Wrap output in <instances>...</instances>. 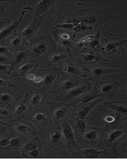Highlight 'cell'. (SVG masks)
<instances>
[{"label": "cell", "instance_id": "obj_8", "mask_svg": "<svg viewBox=\"0 0 127 159\" xmlns=\"http://www.w3.org/2000/svg\"><path fill=\"white\" fill-rule=\"evenodd\" d=\"M120 84L118 82L102 81L95 84V91L100 96L105 98H111L116 96Z\"/></svg>", "mask_w": 127, "mask_h": 159}, {"label": "cell", "instance_id": "obj_17", "mask_svg": "<svg viewBox=\"0 0 127 159\" xmlns=\"http://www.w3.org/2000/svg\"><path fill=\"white\" fill-rule=\"evenodd\" d=\"M71 56V51L66 49H60L54 54L49 57L44 61V63L49 66H52L54 65H55L60 64L64 60L68 58Z\"/></svg>", "mask_w": 127, "mask_h": 159}, {"label": "cell", "instance_id": "obj_13", "mask_svg": "<svg viewBox=\"0 0 127 159\" xmlns=\"http://www.w3.org/2000/svg\"><path fill=\"white\" fill-rule=\"evenodd\" d=\"M62 122V127L61 128L63 134L64 142L66 143L68 147L71 151L77 150L81 148L77 145L76 143L75 134L74 132L72 131L70 121L68 120V119H65Z\"/></svg>", "mask_w": 127, "mask_h": 159}, {"label": "cell", "instance_id": "obj_43", "mask_svg": "<svg viewBox=\"0 0 127 159\" xmlns=\"http://www.w3.org/2000/svg\"><path fill=\"white\" fill-rule=\"evenodd\" d=\"M10 63L9 58L6 57L4 55H0V64H7Z\"/></svg>", "mask_w": 127, "mask_h": 159}, {"label": "cell", "instance_id": "obj_50", "mask_svg": "<svg viewBox=\"0 0 127 159\" xmlns=\"http://www.w3.org/2000/svg\"><path fill=\"white\" fill-rule=\"evenodd\" d=\"M0 125H7L8 126H10V125H9V124H7V123H5V122H3L1 121H0Z\"/></svg>", "mask_w": 127, "mask_h": 159}, {"label": "cell", "instance_id": "obj_15", "mask_svg": "<svg viewBox=\"0 0 127 159\" xmlns=\"http://www.w3.org/2000/svg\"><path fill=\"white\" fill-rule=\"evenodd\" d=\"M104 104L115 112V123H118L121 117L124 116H127V102L126 101H113L105 102Z\"/></svg>", "mask_w": 127, "mask_h": 159}, {"label": "cell", "instance_id": "obj_31", "mask_svg": "<svg viewBox=\"0 0 127 159\" xmlns=\"http://www.w3.org/2000/svg\"><path fill=\"white\" fill-rule=\"evenodd\" d=\"M44 144V142L41 141L37 136L33 139L26 140L25 144H24L23 147L22 153L37 149L40 146H42Z\"/></svg>", "mask_w": 127, "mask_h": 159}, {"label": "cell", "instance_id": "obj_45", "mask_svg": "<svg viewBox=\"0 0 127 159\" xmlns=\"http://www.w3.org/2000/svg\"><path fill=\"white\" fill-rule=\"evenodd\" d=\"M8 69H10V66H8L5 64H0V72H4L7 71Z\"/></svg>", "mask_w": 127, "mask_h": 159}, {"label": "cell", "instance_id": "obj_44", "mask_svg": "<svg viewBox=\"0 0 127 159\" xmlns=\"http://www.w3.org/2000/svg\"><path fill=\"white\" fill-rule=\"evenodd\" d=\"M127 138L126 139H125V140L122 143V146H121V150L122 152H123L124 153H126L127 154Z\"/></svg>", "mask_w": 127, "mask_h": 159}, {"label": "cell", "instance_id": "obj_28", "mask_svg": "<svg viewBox=\"0 0 127 159\" xmlns=\"http://www.w3.org/2000/svg\"><path fill=\"white\" fill-rule=\"evenodd\" d=\"M32 108L24 101L19 102L15 104L13 108L14 116L19 119L23 118L29 111L32 110Z\"/></svg>", "mask_w": 127, "mask_h": 159}, {"label": "cell", "instance_id": "obj_39", "mask_svg": "<svg viewBox=\"0 0 127 159\" xmlns=\"http://www.w3.org/2000/svg\"><path fill=\"white\" fill-rule=\"evenodd\" d=\"M13 117V114H11L10 111L5 108H0V117L11 118Z\"/></svg>", "mask_w": 127, "mask_h": 159}, {"label": "cell", "instance_id": "obj_11", "mask_svg": "<svg viewBox=\"0 0 127 159\" xmlns=\"http://www.w3.org/2000/svg\"><path fill=\"white\" fill-rule=\"evenodd\" d=\"M37 74L42 79L39 87L44 90L55 83L60 76L58 69L56 68V67L39 70L38 71Z\"/></svg>", "mask_w": 127, "mask_h": 159}, {"label": "cell", "instance_id": "obj_25", "mask_svg": "<svg viewBox=\"0 0 127 159\" xmlns=\"http://www.w3.org/2000/svg\"><path fill=\"white\" fill-rule=\"evenodd\" d=\"M28 55V50L20 49L16 51L12 56V58L10 61L11 64L10 69L8 71V74L10 73L11 71H14L15 67L18 66L19 64H20V62Z\"/></svg>", "mask_w": 127, "mask_h": 159}, {"label": "cell", "instance_id": "obj_34", "mask_svg": "<svg viewBox=\"0 0 127 159\" xmlns=\"http://www.w3.org/2000/svg\"><path fill=\"white\" fill-rule=\"evenodd\" d=\"M22 155L23 156L26 157V158H41V157H43L42 147L40 146L37 149L22 153Z\"/></svg>", "mask_w": 127, "mask_h": 159}, {"label": "cell", "instance_id": "obj_3", "mask_svg": "<svg viewBox=\"0 0 127 159\" xmlns=\"http://www.w3.org/2000/svg\"><path fill=\"white\" fill-rule=\"evenodd\" d=\"M56 49L55 41L49 37L42 36L31 42L28 51L30 57L42 58L55 52Z\"/></svg>", "mask_w": 127, "mask_h": 159}, {"label": "cell", "instance_id": "obj_9", "mask_svg": "<svg viewBox=\"0 0 127 159\" xmlns=\"http://www.w3.org/2000/svg\"><path fill=\"white\" fill-rule=\"evenodd\" d=\"M49 111L55 123H60L68 119L72 114V106L65 103H52Z\"/></svg>", "mask_w": 127, "mask_h": 159}, {"label": "cell", "instance_id": "obj_40", "mask_svg": "<svg viewBox=\"0 0 127 159\" xmlns=\"http://www.w3.org/2000/svg\"><path fill=\"white\" fill-rule=\"evenodd\" d=\"M104 120L106 122L105 125H108V124L115 123V116L112 114L106 116L104 118Z\"/></svg>", "mask_w": 127, "mask_h": 159}, {"label": "cell", "instance_id": "obj_18", "mask_svg": "<svg viewBox=\"0 0 127 159\" xmlns=\"http://www.w3.org/2000/svg\"><path fill=\"white\" fill-rule=\"evenodd\" d=\"M44 16H42L41 17L35 16L33 21L31 22V24L24 31L19 33V34L20 35L25 42H26V40L33 37L36 31H37Z\"/></svg>", "mask_w": 127, "mask_h": 159}, {"label": "cell", "instance_id": "obj_24", "mask_svg": "<svg viewBox=\"0 0 127 159\" xmlns=\"http://www.w3.org/2000/svg\"><path fill=\"white\" fill-rule=\"evenodd\" d=\"M59 70L62 73L66 74L67 75H75V76H81L82 77L86 78L87 76L82 74L77 65L72 61H67L64 62L60 65L58 68Z\"/></svg>", "mask_w": 127, "mask_h": 159}, {"label": "cell", "instance_id": "obj_1", "mask_svg": "<svg viewBox=\"0 0 127 159\" xmlns=\"http://www.w3.org/2000/svg\"><path fill=\"white\" fill-rule=\"evenodd\" d=\"M127 138V126L113 123L102 127L98 147L115 149Z\"/></svg>", "mask_w": 127, "mask_h": 159}, {"label": "cell", "instance_id": "obj_20", "mask_svg": "<svg viewBox=\"0 0 127 159\" xmlns=\"http://www.w3.org/2000/svg\"><path fill=\"white\" fill-rule=\"evenodd\" d=\"M83 70L85 72L91 74L94 78H99L100 77L104 76L105 75L112 73L114 72L124 71L125 69H114L107 68L105 67H100L98 66H91V67H85Z\"/></svg>", "mask_w": 127, "mask_h": 159}, {"label": "cell", "instance_id": "obj_4", "mask_svg": "<svg viewBox=\"0 0 127 159\" xmlns=\"http://www.w3.org/2000/svg\"><path fill=\"white\" fill-rule=\"evenodd\" d=\"M101 129L95 127H86L81 133L75 134V138L78 143L85 147H94L99 142Z\"/></svg>", "mask_w": 127, "mask_h": 159}, {"label": "cell", "instance_id": "obj_5", "mask_svg": "<svg viewBox=\"0 0 127 159\" xmlns=\"http://www.w3.org/2000/svg\"><path fill=\"white\" fill-rule=\"evenodd\" d=\"M85 81H86L80 78L77 76L66 75L56 82L51 93L52 94H57L71 89L79 86Z\"/></svg>", "mask_w": 127, "mask_h": 159}, {"label": "cell", "instance_id": "obj_26", "mask_svg": "<svg viewBox=\"0 0 127 159\" xmlns=\"http://www.w3.org/2000/svg\"><path fill=\"white\" fill-rule=\"evenodd\" d=\"M26 141V138L24 137L15 136L11 138L9 145L2 149L6 150H19L23 148Z\"/></svg>", "mask_w": 127, "mask_h": 159}, {"label": "cell", "instance_id": "obj_30", "mask_svg": "<svg viewBox=\"0 0 127 159\" xmlns=\"http://www.w3.org/2000/svg\"><path fill=\"white\" fill-rule=\"evenodd\" d=\"M14 34L15 35L11 37L10 40L9 39L4 40L0 43L3 45L8 43V46H10L11 48L13 49L20 47V46H21L24 43V42L28 44V43L23 39L22 37L19 34H16L15 32Z\"/></svg>", "mask_w": 127, "mask_h": 159}, {"label": "cell", "instance_id": "obj_49", "mask_svg": "<svg viewBox=\"0 0 127 159\" xmlns=\"http://www.w3.org/2000/svg\"><path fill=\"white\" fill-rule=\"evenodd\" d=\"M6 131V128L5 127L0 126V136L2 134H3L4 132Z\"/></svg>", "mask_w": 127, "mask_h": 159}, {"label": "cell", "instance_id": "obj_29", "mask_svg": "<svg viewBox=\"0 0 127 159\" xmlns=\"http://www.w3.org/2000/svg\"><path fill=\"white\" fill-rule=\"evenodd\" d=\"M126 42L127 40L112 42L106 45L104 47H102L101 49L109 54L116 52H123L124 51L123 46Z\"/></svg>", "mask_w": 127, "mask_h": 159}, {"label": "cell", "instance_id": "obj_27", "mask_svg": "<svg viewBox=\"0 0 127 159\" xmlns=\"http://www.w3.org/2000/svg\"><path fill=\"white\" fill-rule=\"evenodd\" d=\"M26 12H27L26 11H23L20 20L13 22V24L8 27H7L6 29H4L1 31H0V42L8 38L16 30V28L18 27L21 21H22L24 15Z\"/></svg>", "mask_w": 127, "mask_h": 159}, {"label": "cell", "instance_id": "obj_36", "mask_svg": "<svg viewBox=\"0 0 127 159\" xmlns=\"http://www.w3.org/2000/svg\"><path fill=\"white\" fill-rule=\"evenodd\" d=\"M100 31L99 30L97 32V34L96 36H95V39H94V38L92 39L90 42V46L91 47V48L94 49H96L99 48V47H100Z\"/></svg>", "mask_w": 127, "mask_h": 159}, {"label": "cell", "instance_id": "obj_32", "mask_svg": "<svg viewBox=\"0 0 127 159\" xmlns=\"http://www.w3.org/2000/svg\"><path fill=\"white\" fill-rule=\"evenodd\" d=\"M70 122L72 129H74L75 134L81 133L84 131L86 127V124L84 120L79 119L77 117L71 119Z\"/></svg>", "mask_w": 127, "mask_h": 159}, {"label": "cell", "instance_id": "obj_46", "mask_svg": "<svg viewBox=\"0 0 127 159\" xmlns=\"http://www.w3.org/2000/svg\"><path fill=\"white\" fill-rule=\"evenodd\" d=\"M75 25L73 24H68V25H59V26H56V27H62V28H65V29H71L72 27L74 26Z\"/></svg>", "mask_w": 127, "mask_h": 159}, {"label": "cell", "instance_id": "obj_10", "mask_svg": "<svg viewBox=\"0 0 127 159\" xmlns=\"http://www.w3.org/2000/svg\"><path fill=\"white\" fill-rule=\"evenodd\" d=\"M91 84L87 81L77 87L72 89L71 90L66 91L59 96L55 97L57 101H63L65 102H69L72 99H76L79 96H82V94L86 93L91 89Z\"/></svg>", "mask_w": 127, "mask_h": 159}, {"label": "cell", "instance_id": "obj_33", "mask_svg": "<svg viewBox=\"0 0 127 159\" xmlns=\"http://www.w3.org/2000/svg\"><path fill=\"white\" fill-rule=\"evenodd\" d=\"M100 97V96L99 94H98L95 91H94V92H92V93H90L89 94L82 95L81 97H79L78 98L74 100L69 104L70 106H74L76 103L81 102H82V103H86V102H88L92 99L97 98H99Z\"/></svg>", "mask_w": 127, "mask_h": 159}, {"label": "cell", "instance_id": "obj_41", "mask_svg": "<svg viewBox=\"0 0 127 159\" xmlns=\"http://www.w3.org/2000/svg\"><path fill=\"white\" fill-rule=\"evenodd\" d=\"M0 54H5L7 56H11V53L9 48L5 46H0Z\"/></svg>", "mask_w": 127, "mask_h": 159}, {"label": "cell", "instance_id": "obj_22", "mask_svg": "<svg viewBox=\"0 0 127 159\" xmlns=\"http://www.w3.org/2000/svg\"><path fill=\"white\" fill-rule=\"evenodd\" d=\"M38 66V63L33 60H29L26 61L25 63L21 65L19 67L15 74L11 76L13 77H21L26 76L27 75L30 74L36 71V69Z\"/></svg>", "mask_w": 127, "mask_h": 159}, {"label": "cell", "instance_id": "obj_6", "mask_svg": "<svg viewBox=\"0 0 127 159\" xmlns=\"http://www.w3.org/2000/svg\"><path fill=\"white\" fill-rule=\"evenodd\" d=\"M44 91L40 89L36 92H29L26 94L24 101L33 109L46 107L50 102Z\"/></svg>", "mask_w": 127, "mask_h": 159}, {"label": "cell", "instance_id": "obj_23", "mask_svg": "<svg viewBox=\"0 0 127 159\" xmlns=\"http://www.w3.org/2000/svg\"><path fill=\"white\" fill-rule=\"evenodd\" d=\"M56 2L55 1H40L36 6L34 13L35 16H38L41 14L44 15L51 14L55 11L54 7V4Z\"/></svg>", "mask_w": 127, "mask_h": 159}, {"label": "cell", "instance_id": "obj_16", "mask_svg": "<svg viewBox=\"0 0 127 159\" xmlns=\"http://www.w3.org/2000/svg\"><path fill=\"white\" fill-rule=\"evenodd\" d=\"M21 98L20 94L6 88L0 89V107L9 106Z\"/></svg>", "mask_w": 127, "mask_h": 159}, {"label": "cell", "instance_id": "obj_47", "mask_svg": "<svg viewBox=\"0 0 127 159\" xmlns=\"http://www.w3.org/2000/svg\"><path fill=\"white\" fill-rule=\"evenodd\" d=\"M42 80V78H41L40 76H37L35 77V79H34L33 81L35 82V83H40Z\"/></svg>", "mask_w": 127, "mask_h": 159}, {"label": "cell", "instance_id": "obj_7", "mask_svg": "<svg viewBox=\"0 0 127 159\" xmlns=\"http://www.w3.org/2000/svg\"><path fill=\"white\" fill-rule=\"evenodd\" d=\"M11 133L13 135L24 137V135H36L37 132L33 124L21 120L20 119L11 121Z\"/></svg>", "mask_w": 127, "mask_h": 159}, {"label": "cell", "instance_id": "obj_48", "mask_svg": "<svg viewBox=\"0 0 127 159\" xmlns=\"http://www.w3.org/2000/svg\"><path fill=\"white\" fill-rule=\"evenodd\" d=\"M27 76H28L27 78H28V80H31V81H33L34 79H35V77H36L33 74L28 75Z\"/></svg>", "mask_w": 127, "mask_h": 159}, {"label": "cell", "instance_id": "obj_37", "mask_svg": "<svg viewBox=\"0 0 127 159\" xmlns=\"http://www.w3.org/2000/svg\"><path fill=\"white\" fill-rule=\"evenodd\" d=\"M15 136L14 135H7L6 137L0 140V149H2L9 145L11 138Z\"/></svg>", "mask_w": 127, "mask_h": 159}, {"label": "cell", "instance_id": "obj_38", "mask_svg": "<svg viewBox=\"0 0 127 159\" xmlns=\"http://www.w3.org/2000/svg\"><path fill=\"white\" fill-rule=\"evenodd\" d=\"M16 2V1H0V10L2 11H4L8 7L9 5L15 4Z\"/></svg>", "mask_w": 127, "mask_h": 159}, {"label": "cell", "instance_id": "obj_14", "mask_svg": "<svg viewBox=\"0 0 127 159\" xmlns=\"http://www.w3.org/2000/svg\"><path fill=\"white\" fill-rule=\"evenodd\" d=\"M28 117L31 121L40 126L47 125L52 123L49 113L42 108H37L31 111Z\"/></svg>", "mask_w": 127, "mask_h": 159}, {"label": "cell", "instance_id": "obj_35", "mask_svg": "<svg viewBox=\"0 0 127 159\" xmlns=\"http://www.w3.org/2000/svg\"><path fill=\"white\" fill-rule=\"evenodd\" d=\"M18 86L11 83L6 77L0 75V89L5 88H17Z\"/></svg>", "mask_w": 127, "mask_h": 159}, {"label": "cell", "instance_id": "obj_2", "mask_svg": "<svg viewBox=\"0 0 127 159\" xmlns=\"http://www.w3.org/2000/svg\"><path fill=\"white\" fill-rule=\"evenodd\" d=\"M58 155L68 158H102L115 157L117 155V152L112 148L86 147H81L77 151H62Z\"/></svg>", "mask_w": 127, "mask_h": 159}, {"label": "cell", "instance_id": "obj_42", "mask_svg": "<svg viewBox=\"0 0 127 159\" xmlns=\"http://www.w3.org/2000/svg\"><path fill=\"white\" fill-rule=\"evenodd\" d=\"M10 22V20L8 19H4V18H0V30L7 24H9Z\"/></svg>", "mask_w": 127, "mask_h": 159}, {"label": "cell", "instance_id": "obj_19", "mask_svg": "<svg viewBox=\"0 0 127 159\" xmlns=\"http://www.w3.org/2000/svg\"><path fill=\"white\" fill-rule=\"evenodd\" d=\"M105 99L103 97L101 98L96 99L94 102H86V103H82L81 104L80 107H77L76 109L74 111L75 116H77V117L81 120H84L85 117L87 116L89 112L91 111V109L94 107L96 104L99 102Z\"/></svg>", "mask_w": 127, "mask_h": 159}, {"label": "cell", "instance_id": "obj_12", "mask_svg": "<svg viewBox=\"0 0 127 159\" xmlns=\"http://www.w3.org/2000/svg\"><path fill=\"white\" fill-rule=\"evenodd\" d=\"M76 61L78 64H91L98 62L109 61L103 58L99 53L87 50L82 51L77 54Z\"/></svg>", "mask_w": 127, "mask_h": 159}, {"label": "cell", "instance_id": "obj_21", "mask_svg": "<svg viewBox=\"0 0 127 159\" xmlns=\"http://www.w3.org/2000/svg\"><path fill=\"white\" fill-rule=\"evenodd\" d=\"M44 143L52 147L63 144L64 143V139L62 130L61 127L58 126L53 129L49 136L47 142Z\"/></svg>", "mask_w": 127, "mask_h": 159}]
</instances>
